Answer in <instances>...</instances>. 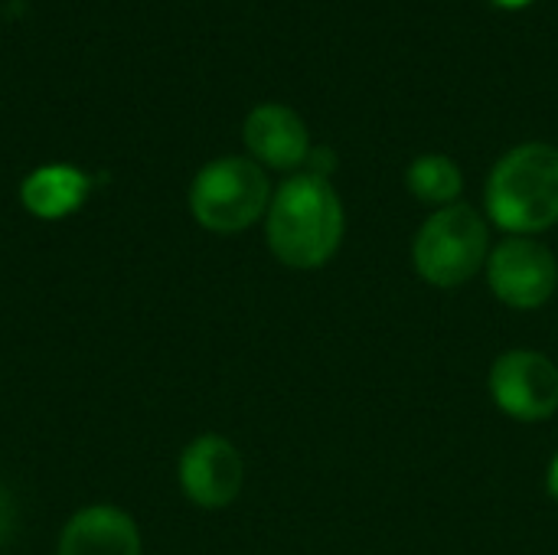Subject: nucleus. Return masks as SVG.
I'll use <instances>...</instances> for the list:
<instances>
[{
    "label": "nucleus",
    "instance_id": "1",
    "mask_svg": "<svg viewBox=\"0 0 558 555\" xmlns=\"http://www.w3.org/2000/svg\"><path fill=\"white\" fill-rule=\"evenodd\" d=\"M265 236L271 252L298 272L320 268L333 258L343 239V203L330 180L298 173L284 180L268 203Z\"/></svg>",
    "mask_w": 558,
    "mask_h": 555
},
{
    "label": "nucleus",
    "instance_id": "2",
    "mask_svg": "<svg viewBox=\"0 0 558 555\" xmlns=\"http://www.w3.org/2000/svg\"><path fill=\"white\" fill-rule=\"evenodd\" d=\"M487 213L513 236H536L558 222V147L530 141L504 154L487 180Z\"/></svg>",
    "mask_w": 558,
    "mask_h": 555
},
{
    "label": "nucleus",
    "instance_id": "3",
    "mask_svg": "<svg viewBox=\"0 0 558 555\" xmlns=\"http://www.w3.org/2000/svg\"><path fill=\"white\" fill-rule=\"evenodd\" d=\"M487 222L468 203H451L432 213L412 245L415 272L435 288L471 281L487 262Z\"/></svg>",
    "mask_w": 558,
    "mask_h": 555
},
{
    "label": "nucleus",
    "instance_id": "4",
    "mask_svg": "<svg viewBox=\"0 0 558 555\" xmlns=\"http://www.w3.org/2000/svg\"><path fill=\"white\" fill-rule=\"evenodd\" d=\"M271 186L262 164L248 157H219L206 164L190 186L193 219L209 232H242L268 213Z\"/></svg>",
    "mask_w": 558,
    "mask_h": 555
},
{
    "label": "nucleus",
    "instance_id": "5",
    "mask_svg": "<svg viewBox=\"0 0 558 555\" xmlns=\"http://www.w3.org/2000/svg\"><path fill=\"white\" fill-rule=\"evenodd\" d=\"M487 281L504 304L517 311H533L556 294L558 262L533 236H510L490 252Z\"/></svg>",
    "mask_w": 558,
    "mask_h": 555
},
{
    "label": "nucleus",
    "instance_id": "6",
    "mask_svg": "<svg viewBox=\"0 0 558 555\" xmlns=\"http://www.w3.org/2000/svg\"><path fill=\"white\" fill-rule=\"evenodd\" d=\"M490 396L517 422H546L558 409V366L536 350H510L490 370Z\"/></svg>",
    "mask_w": 558,
    "mask_h": 555
},
{
    "label": "nucleus",
    "instance_id": "7",
    "mask_svg": "<svg viewBox=\"0 0 558 555\" xmlns=\"http://www.w3.org/2000/svg\"><path fill=\"white\" fill-rule=\"evenodd\" d=\"M245 481V464L235 445L222 435H203L186 445L180 458V484L183 494L206 510L229 507Z\"/></svg>",
    "mask_w": 558,
    "mask_h": 555
},
{
    "label": "nucleus",
    "instance_id": "8",
    "mask_svg": "<svg viewBox=\"0 0 558 555\" xmlns=\"http://www.w3.org/2000/svg\"><path fill=\"white\" fill-rule=\"evenodd\" d=\"M245 147L252 150L255 164L271 170H294L311 157V134L304 118L288 105H258L248 111L242 128Z\"/></svg>",
    "mask_w": 558,
    "mask_h": 555
},
{
    "label": "nucleus",
    "instance_id": "9",
    "mask_svg": "<svg viewBox=\"0 0 558 555\" xmlns=\"http://www.w3.org/2000/svg\"><path fill=\"white\" fill-rule=\"evenodd\" d=\"M59 555H141V533L118 507H85L65 523Z\"/></svg>",
    "mask_w": 558,
    "mask_h": 555
},
{
    "label": "nucleus",
    "instance_id": "10",
    "mask_svg": "<svg viewBox=\"0 0 558 555\" xmlns=\"http://www.w3.org/2000/svg\"><path fill=\"white\" fill-rule=\"evenodd\" d=\"M88 190H92V180L82 170L69 164H49V167L33 170L23 180L20 200L36 219H62L85 203Z\"/></svg>",
    "mask_w": 558,
    "mask_h": 555
},
{
    "label": "nucleus",
    "instance_id": "11",
    "mask_svg": "<svg viewBox=\"0 0 558 555\" xmlns=\"http://www.w3.org/2000/svg\"><path fill=\"white\" fill-rule=\"evenodd\" d=\"M405 183H409L415 200L435 203V206H451L461 196V190H464L461 167L451 157H445V154H422V157H415L412 167L405 170Z\"/></svg>",
    "mask_w": 558,
    "mask_h": 555
},
{
    "label": "nucleus",
    "instance_id": "12",
    "mask_svg": "<svg viewBox=\"0 0 558 555\" xmlns=\"http://www.w3.org/2000/svg\"><path fill=\"white\" fill-rule=\"evenodd\" d=\"M13 523H16V504H13V494L0 484V543H7V540H10Z\"/></svg>",
    "mask_w": 558,
    "mask_h": 555
},
{
    "label": "nucleus",
    "instance_id": "13",
    "mask_svg": "<svg viewBox=\"0 0 558 555\" xmlns=\"http://www.w3.org/2000/svg\"><path fill=\"white\" fill-rule=\"evenodd\" d=\"M546 487H549V494L558 500V455L553 458V464H549V481H546Z\"/></svg>",
    "mask_w": 558,
    "mask_h": 555
},
{
    "label": "nucleus",
    "instance_id": "14",
    "mask_svg": "<svg viewBox=\"0 0 558 555\" xmlns=\"http://www.w3.org/2000/svg\"><path fill=\"white\" fill-rule=\"evenodd\" d=\"M497 7H504V10H520V7H530L533 0H494Z\"/></svg>",
    "mask_w": 558,
    "mask_h": 555
}]
</instances>
